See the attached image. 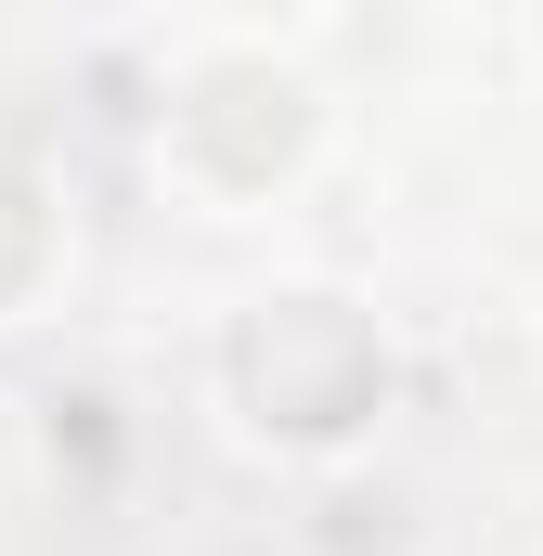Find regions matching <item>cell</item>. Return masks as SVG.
I'll return each instance as SVG.
<instances>
[{
    "mask_svg": "<svg viewBox=\"0 0 543 556\" xmlns=\"http://www.w3.org/2000/svg\"><path fill=\"white\" fill-rule=\"evenodd\" d=\"M207 389H220V427L247 453L298 466V479H337V466L376 453V427L402 415V337H389L376 298H350L324 273H285L220 324Z\"/></svg>",
    "mask_w": 543,
    "mask_h": 556,
    "instance_id": "1",
    "label": "cell"
},
{
    "mask_svg": "<svg viewBox=\"0 0 543 556\" xmlns=\"http://www.w3.org/2000/svg\"><path fill=\"white\" fill-rule=\"evenodd\" d=\"M324 168V78L272 39H207L155 91V181L207 220H247Z\"/></svg>",
    "mask_w": 543,
    "mask_h": 556,
    "instance_id": "2",
    "label": "cell"
},
{
    "mask_svg": "<svg viewBox=\"0 0 543 556\" xmlns=\"http://www.w3.org/2000/svg\"><path fill=\"white\" fill-rule=\"evenodd\" d=\"M52 285H65V207H52V181L0 142V324H26Z\"/></svg>",
    "mask_w": 543,
    "mask_h": 556,
    "instance_id": "3",
    "label": "cell"
}]
</instances>
